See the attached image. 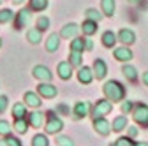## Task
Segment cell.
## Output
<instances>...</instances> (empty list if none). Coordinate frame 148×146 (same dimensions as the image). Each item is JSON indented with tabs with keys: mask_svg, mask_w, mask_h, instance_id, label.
Instances as JSON below:
<instances>
[{
	"mask_svg": "<svg viewBox=\"0 0 148 146\" xmlns=\"http://www.w3.org/2000/svg\"><path fill=\"white\" fill-rule=\"evenodd\" d=\"M102 92H104V95H106V99L108 100H111V102H118V100H122L123 97H125V86L122 85V83H118V81H108L104 86H102Z\"/></svg>",
	"mask_w": 148,
	"mask_h": 146,
	"instance_id": "obj_1",
	"label": "cell"
},
{
	"mask_svg": "<svg viewBox=\"0 0 148 146\" xmlns=\"http://www.w3.org/2000/svg\"><path fill=\"white\" fill-rule=\"evenodd\" d=\"M46 118H48V121L44 125V129H46L48 134H58L64 129V121L57 116V111H48Z\"/></svg>",
	"mask_w": 148,
	"mask_h": 146,
	"instance_id": "obj_2",
	"label": "cell"
},
{
	"mask_svg": "<svg viewBox=\"0 0 148 146\" xmlns=\"http://www.w3.org/2000/svg\"><path fill=\"white\" fill-rule=\"evenodd\" d=\"M111 109H113V104H111V100H108V99H99L97 104L94 106V113H92V116H94V118L106 116V115L111 113Z\"/></svg>",
	"mask_w": 148,
	"mask_h": 146,
	"instance_id": "obj_3",
	"label": "cell"
},
{
	"mask_svg": "<svg viewBox=\"0 0 148 146\" xmlns=\"http://www.w3.org/2000/svg\"><path fill=\"white\" fill-rule=\"evenodd\" d=\"M37 93H39L41 97H44V99H53V97H57L58 90H57V86L51 85L49 81H39V86H37Z\"/></svg>",
	"mask_w": 148,
	"mask_h": 146,
	"instance_id": "obj_4",
	"label": "cell"
},
{
	"mask_svg": "<svg viewBox=\"0 0 148 146\" xmlns=\"http://www.w3.org/2000/svg\"><path fill=\"white\" fill-rule=\"evenodd\" d=\"M132 115H134V120H136L139 125L148 127V106H146V104H138V106L134 107Z\"/></svg>",
	"mask_w": 148,
	"mask_h": 146,
	"instance_id": "obj_5",
	"label": "cell"
},
{
	"mask_svg": "<svg viewBox=\"0 0 148 146\" xmlns=\"http://www.w3.org/2000/svg\"><path fill=\"white\" fill-rule=\"evenodd\" d=\"M30 20H32V14H30V9H21L20 12H18L16 16H14V27H16V30H21L27 23H30Z\"/></svg>",
	"mask_w": 148,
	"mask_h": 146,
	"instance_id": "obj_6",
	"label": "cell"
},
{
	"mask_svg": "<svg viewBox=\"0 0 148 146\" xmlns=\"http://www.w3.org/2000/svg\"><path fill=\"white\" fill-rule=\"evenodd\" d=\"M79 28H81V27H78L76 23H67V25H64L62 30H60V37H62V39H67V41L78 37V33L81 32Z\"/></svg>",
	"mask_w": 148,
	"mask_h": 146,
	"instance_id": "obj_7",
	"label": "cell"
},
{
	"mask_svg": "<svg viewBox=\"0 0 148 146\" xmlns=\"http://www.w3.org/2000/svg\"><path fill=\"white\" fill-rule=\"evenodd\" d=\"M94 130L101 136H108L111 132V125L104 116H99V118H94Z\"/></svg>",
	"mask_w": 148,
	"mask_h": 146,
	"instance_id": "obj_8",
	"label": "cell"
},
{
	"mask_svg": "<svg viewBox=\"0 0 148 146\" xmlns=\"http://www.w3.org/2000/svg\"><path fill=\"white\" fill-rule=\"evenodd\" d=\"M32 74H34L35 79H39V81H51V79H53L51 70H49L46 65H35L34 70H32Z\"/></svg>",
	"mask_w": 148,
	"mask_h": 146,
	"instance_id": "obj_9",
	"label": "cell"
},
{
	"mask_svg": "<svg viewBox=\"0 0 148 146\" xmlns=\"http://www.w3.org/2000/svg\"><path fill=\"white\" fill-rule=\"evenodd\" d=\"M92 79H94V70L90 67H86V65H81L78 69V81L81 85H90Z\"/></svg>",
	"mask_w": 148,
	"mask_h": 146,
	"instance_id": "obj_10",
	"label": "cell"
},
{
	"mask_svg": "<svg viewBox=\"0 0 148 146\" xmlns=\"http://www.w3.org/2000/svg\"><path fill=\"white\" fill-rule=\"evenodd\" d=\"M118 41H120L123 46H131V44H134V41H136V33H134L131 28H122V30L118 32Z\"/></svg>",
	"mask_w": 148,
	"mask_h": 146,
	"instance_id": "obj_11",
	"label": "cell"
},
{
	"mask_svg": "<svg viewBox=\"0 0 148 146\" xmlns=\"http://www.w3.org/2000/svg\"><path fill=\"white\" fill-rule=\"evenodd\" d=\"M74 118L76 120H81V118H85V116H88L90 115V104L88 102H78L76 106H74Z\"/></svg>",
	"mask_w": 148,
	"mask_h": 146,
	"instance_id": "obj_12",
	"label": "cell"
},
{
	"mask_svg": "<svg viewBox=\"0 0 148 146\" xmlns=\"http://www.w3.org/2000/svg\"><path fill=\"white\" fill-rule=\"evenodd\" d=\"M27 120H28V123L34 127V129H41V127L44 125V115L41 111H32V113H28Z\"/></svg>",
	"mask_w": 148,
	"mask_h": 146,
	"instance_id": "obj_13",
	"label": "cell"
},
{
	"mask_svg": "<svg viewBox=\"0 0 148 146\" xmlns=\"http://www.w3.org/2000/svg\"><path fill=\"white\" fill-rule=\"evenodd\" d=\"M57 72H58L60 79H64V81L71 79V78H72V65L69 63V60H67V62H60L58 67H57Z\"/></svg>",
	"mask_w": 148,
	"mask_h": 146,
	"instance_id": "obj_14",
	"label": "cell"
},
{
	"mask_svg": "<svg viewBox=\"0 0 148 146\" xmlns=\"http://www.w3.org/2000/svg\"><path fill=\"white\" fill-rule=\"evenodd\" d=\"M23 99H25V104H27L28 107H34V109L41 107V104H42L41 95H39V93H34V92H27V93L23 95Z\"/></svg>",
	"mask_w": 148,
	"mask_h": 146,
	"instance_id": "obj_15",
	"label": "cell"
},
{
	"mask_svg": "<svg viewBox=\"0 0 148 146\" xmlns=\"http://www.w3.org/2000/svg\"><path fill=\"white\" fill-rule=\"evenodd\" d=\"M106 72H108V67H106L104 60H102V58H97V60L94 62V76H95L97 79H104V78H106Z\"/></svg>",
	"mask_w": 148,
	"mask_h": 146,
	"instance_id": "obj_16",
	"label": "cell"
},
{
	"mask_svg": "<svg viewBox=\"0 0 148 146\" xmlns=\"http://www.w3.org/2000/svg\"><path fill=\"white\" fill-rule=\"evenodd\" d=\"M113 55H115V58H116V60H120V62H129V60H132V51L129 49L127 46L116 48Z\"/></svg>",
	"mask_w": 148,
	"mask_h": 146,
	"instance_id": "obj_17",
	"label": "cell"
},
{
	"mask_svg": "<svg viewBox=\"0 0 148 146\" xmlns=\"http://www.w3.org/2000/svg\"><path fill=\"white\" fill-rule=\"evenodd\" d=\"M58 46H60V35L58 33H51L48 37V41H46V51L48 53H55L58 49Z\"/></svg>",
	"mask_w": 148,
	"mask_h": 146,
	"instance_id": "obj_18",
	"label": "cell"
},
{
	"mask_svg": "<svg viewBox=\"0 0 148 146\" xmlns=\"http://www.w3.org/2000/svg\"><path fill=\"white\" fill-rule=\"evenodd\" d=\"M27 41L30 44H41V41H42V32L37 28V27L35 28H30L27 32Z\"/></svg>",
	"mask_w": 148,
	"mask_h": 146,
	"instance_id": "obj_19",
	"label": "cell"
},
{
	"mask_svg": "<svg viewBox=\"0 0 148 146\" xmlns=\"http://www.w3.org/2000/svg\"><path fill=\"white\" fill-rule=\"evenodd\" d=\"M97 21H92V20H85L83 21V25H81V32H83V35H94L95 32H97Z\"/></svg>",
	"mask_w": 148,
	"mask_h": 146,
	"instance_id": "obj_20",
	"label": "cell"
},
{
	"mask_svg": "<svg viewBox=\"0 0 148 146\" xmlns=\"http://www.w3.org/2000/svg\"><path fill=\"white\" fill-rule=\"evenodd\" d=\"M85 49H86V39L85 37H74V39H71V51L83 53Z\"/></svg>",
	"mask_w": 148,
	"mask_h": 146,
	"instance_id": "obj_21",
	"label": "cell"
},
{
	"mask_svg": "<svg viewBox=\"0 0 148 146\" xmlns=\"http://www.w3.org/2000/svg\"><path fill=\"white\" fill-rule=\"evenodd\" d=\"M28 120L27 118H16L14 120V130L18 132V134H27V130H28Z\"/></svg>",
	"mask_w": 148,
	"mask_h": 146,
	"instance_id": "obj_22",
	"label": "cell"
},
{
	"mask_svg": "<svg viewBox=\"0 0 148 146\" xmlns=\"http://www.w3.org/2000/svg\"><path fill=\"white\" fill-rule=\"evenodd\" d=\"M101 7H102L104 16L111 18L115 14V0H101Z\"/></svg>",
	"mask_w": 148,
	"mask_h": 146,
	"instance_id": "obj_23",
	"label": "cell"
},
{
	"mask_svg": "<svg viewBox=\"0 0 148 146\" xmlns=\"http://www.w3.org/2000/svg\"><path fill=\"white\" fill-rule=\"evenodd\" d=\"M27 107H25V104H21V102H18V104H14L12 106V116H14V120L16 118H27Z\"/></svg>",
	"mask_w": 148,
	"mask_h": 146,
	"instance_id": "obj_24",
	"label": "cell"
},
{
	"mask_svg": "<svg viewBox=\"0 0 148 146\" xmlns=\"http://www.w3.org/2000/svg\"><path fill=\"white\" fill-rule=\"evenodd\" d=\"M0 146H21V141L18 137H14L12 134H7L0 139Z\"/></svg>",
	"mask_w": 148,
	"mask_h": 146,
	"instance_id": "obj_25",
	"label": "cell"
},
{
	"mask_svg": "<svg viewBox=\"0 0 148 146\" xmlns=\"http://www.w3.org/2000/svg\"><path fill=\"white\" fill-rule=\"evenodd\" d=\"M115 42H116V35L111 32V30H108V32L102 33V44H104L106 48H113Z\"/></svg>",
	"mask_w": 148,
	"mask_h": 146,
	"instance_id": "obj_26",
	"label": "cell"
},
{
	"mask_svg": "<svg viewBox=\"0 0 148 146\" xmlns=\"http://www.w3.org/2000/svg\"><path fill=\"white\" fill-rule=\"evenodd\" d=\"M81 55L83 53H78V51H71L69 53V63L72 65V67H81L83 65V58H81Z\"/></svg>",
	"mask_w": 148,
	"mask_h": 146,
	"instance_id": "obj_27",
	"label": "cell"
},
{
	"mask_svg": "<svg viewBox=\"0 0 148 146\" xmlns=\"http://www.w3.org/2000/svg\"><path fill=\"white\" fill-rule=\"evenodd\" d=\"M122 72H123V76L129 79V81H136L138 79V72L132 65H123L122 67Z\"/></svg>",
	"mask_w": 148,
	"mask_h": 146,
	"instance_id": "obj_28",
	"label": "cell"
},
{
	"mask_svg": "<svg viewBox=\"0 0 148 146\" xmlns=\"http://www.w3.org/2000/svg\"><path fill=\"white\" fill-rule=\"evenodd\" d=\"M14 16L16 14L11 9H0V25H2V23H11L14 20Z\"/></svg>",
	"mask_w": 148,
	"mask_h": 146,
	"instance_id": "obj_29",
	"label": "cell"
},
{
	"mask_svg": "<svg viewBox=\"0 0 148 146\" xmlns=\"http://www.w3.org/2000/svg\"><path fill=\"white\" fill-rule=\"evenodd\" d=\"M85 16H86V20H92V21H101L102 20V14L97 11V9H94V7H90V9H86L85 11Z\"/></svg>",
	"mask_w": 148,
	"mask_h": 146,
	"instance_id": "obj_30",
	"label": "cell"
},
{
	"mask_svg": "<svg viewBox=\"0 0 148 146\" xmlns=\"http://www.w3.org/2000/svg\"><path fill=\"white\" fill-rule=\"evenodd\" d=\"M125 127H127V118L125 116H118V118H115L113 127H111V129H113L115 132H122Z\"/></svg>",
	"mask_w": 148,
	"mask_h": 146,
	"instance_id": "obj_31",
	"label": "cell"
},
{
	"mask_svg": "<svg viewBox=\"0 0 148 146\" xmlns=\"http://www.w3.org/2000/svg\"><path fill=\"white\" fill-rule=\"evenodd\" d=\"M32 146H49V141L44 134H35L32 137Z\"/></svg>",
	"mask_w": 148,
	"mask_h": 146,
	"instance_id": "obj_32",
	"label": "cell"
},
{
	"mask_svg": "<svg viewBox=\"0 0 148 146\" xmlns=\"http://www.w3.org/2000/svg\"><path fill=\"white\" fill-rule=\"evenodd\" d=\"M30 2V9L32 11H44L48 7V0H28Z\"/></svg>",
	"mask_w": 148,
	"mask_h": 146,
	"instance_id": "obj_33",
	"label": "cell"
},
{
	"mask_svg": "<svg viewBox=\"0 0 148 146\" xmlns=\"http://www.w3.org/2000/svg\"><path fill=\"white\" fill-rule=\"evenodd\" d=\"M55 143H57L58 146H74V141L69 136H58Z\"/></svg>",
	"mask_w": 148,
	"mask_h": 146,
	"instance_id": "obj_34",
	"label": "cell"
},
{
	"mask_svg": "<svg viewBox=\"0 0 148 146\" xmlns=\"http://www.w3.org/2000/svg\"><path fill=\"white\" fill-rule=\"evenodd\" d=\"M37 28H39L41 32H44V30L49 28V20H48L46 16H41L39 20H37Z\"/></svg>",
	"mask_w": 148,
	"mask_h": 146,
	"instance_id": "obj_35",
	"label": "cell"
},
{
	"mask_svg": "<svg viewBox=\"0 0 148 146\" xmlns=\"http://www.w3.org/2000/svg\"><path fill=\"white\" fill-rule=\"evenodd\" d=\"M7 134H11V125H9V121H5V120H0V136H7Z\"/></svg>",
	"mask_w": 148,
	"mask_h": 146,
	"instance_id": "obj_36",
	"label": "cell"
},
{
	"mask_svg": "<svg viewBox=\"0 0 148 146\" xmlns=\"http://www.w3.org/2000/svg\"><path fill=\"white\" fill-rule=\"evenodd\" d=\"M113 146H136V143H132L129 137H120V139H116V143Z\"/></svg>",
	"mask_w": 148,
	"mask_h": 146,
	"instance_id": "obj_37",
	"label": "cell"
},
{
	"mask_svg": "<svg viewBox=\"0 0 148 146\" xmlns=\"http://www.w3.org/2000/svg\"><path fill=\"white\" fill-rule=\"evenodd\" d=\"M7 106H9V99H7V95H0V113H5Z\"/></svg>",
	"mask_w": 148,
	"mask_h": 146,
	"instance_id": "obj_38",
	"label": "cell"
},
{
	"mask_svg": "<svg viewBox=\"0 0 148 146\" xmlns=\"http://www.w3.org/2000/svg\"><path fill=\"white\" fill-rule=\"evenodd\" d=\"M55 111H57V115H58V113H62V115L69 116V107H67L65 104H60V106H57V109H55Z\"/></svg>",
	"mask_w": 148,
	"mask_h": 146,
	"instance_id": "obj_39",
	"label": "cell"
},
{
	"mask_svg": "<svg viewBox=\"0 0 148 146\" xmlns=\"http://www.w3.org/2000/svg\"><path fill=\"white\" fill-rule=\"evenodd\" d=\"M131 111H132V104H131V102H123V104H122V113H123V115H129Z\"/></svg>",
	"mask_w": 148,
	"mask_h": 146,
	"instance_id": "obj_40",
	"label": "cell"
},
{
	"mask_svg": "<svg viewBox=\"0 0 148 146\" xmlns=\"http://www.w3.org/2000/svg\"><path fill=\"white\" fill-rule=\"evenodd\" d=\"M136 134H138V129H136V127H129V136L134 137Z\"/></svg>",
	"mask_w": 148,
	"mask_h": 146,
	"instance_id": "obj_41",
	"label": "cell"
},
{
	"mask_svg": "<svg viewBox=\"0 0 148 146\" xmlns=\"http://www.w3.org/2000/svg\"><path fill=\"white\" fill-rule=\"evenodd\" d=\"M92 49H94V42L90 39H86V51H92Z\"/></svg>",
	"mask_w": 148,
	"mask_h": 146,
	"instance_id": "obj_42",
	"label": "cell"
},
{
	"mask_svg": "<svg viewBox=\"0 0 148 146\" xmlns=\"http://www.w3.org/2000/svg\"><path fill=\"white\" fill-rule=\"evenodd\" d=\"M143 83H145V85L148 86V70H146L145 74H143Z\"/></svg>",
	"mask_w": 148,
	"mask_h": 146,
	"instance_id": "obj_43",
	"label": "cell"
},
{
	"mask_svg": "<svg viewBox=\"0 0 148 146\" xmlns=\"http://www.w3.org/2000/svg\"><path fill=\"white\" fill-rule=\"evenodd\" d=\"M25 2H28V0H12V4H16V5H21Z\"/></svg>",
	"mask_w": 148,
	"mask_h": 146,
	"instance_id": "obj_44",
	"label": "cell"
},
{
	"mask_svg": "<svg viewBox=\"0 0 148 146\" xmlns=\"http://www.w3.org/2000/svg\"><path fill=\"white\" fill-rule=\"evenodd\" d=\"M136 146H148V143L146 141H141V143H136Z\"/></svg>",
	"mask_w": 148,
	"mask_h": 146,
	"instance_id": "obj_45",
	"label": "cell"
},
{
	"mask_svg": "<svg viewBox=\"0 0 148 146\" xmlns=\"http://www.w3.org/2000/svg\"><path fill=\"white\" fill-rule=\"evenodd\" d=\"M129 2H132V4H141V2H145V0H129Z\"/></svg>",
	"mask_w": 148,
	"mask_h": 146,
	"instance_id": "obj_46",
	"label": "cell"
},
{
	"mask_svg": "<svg viewBox=\"0 0 148 146\" xmlns=\"http://www.w3.org/2000/svg\"><path fill=\"white\" fill-rule=\"evenodd\" d=\"M0 48H2V39H0Z\"/></svg>",
	"mask_w": 148,
	"mask_h": 146,
	"instance_id": "obj_47",
	"label": "cell"
},
{
	"mask_svg": "<svg viewBox=\"0 0 148 146\" xmlns=\"http://www.w3.org/2000/svg\"><path fill=\"white\" fill-rule=\"evenodd\" d=\"M0 4H2V2H0Z\"/></svg>",
	"mask_w": 148,
	"mask_h": 146,
	"instance_id": "obj_48",
	"label": "cell"
}]
</instances>
